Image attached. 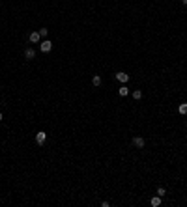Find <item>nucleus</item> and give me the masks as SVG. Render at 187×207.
I'll list each match as a JSON object with an SVG mask.
<instances>
[{
  "instance_id": "f03ea898",
  "label": "nucleus",
  "mask_w": 187,
  "mask_h": 207,
  "mask_svg": "<svg viewBox=\"0 0 187 207\" xmlns=\"http://www.w3.org/2000/svg\"><path fill=\"white\" fill-rule=\"evenodd\" d=\"M133 146H135V148H138V149H142L146 146V140L142 136H135L133 138Z\"/></svg>"
},
{
  "instance_id": "6e6552de",
  "label": "nucleus",
  "mask_w": 187,
  "mask_h": 207,
  "mask_svg": "<svg viewBox=\"0 0 187 207\" xmlns=\"http://www.w3.org/2000/svg\"><path fill=\"white\" fill-rule=\"evenodd\" d=\"M118 93H120V97H125V95H129V88H127L125 84H122L120 90H118Z\"/></svg>"
},
{
  "instance_id": "20e7f679",
  "label": "nucleus",
  "mask_w": 187,
  "mask_h": 207,
  "mask_svg": "<svg viewBox=\"0 0 187 207\" xmlns=\"http://www.w3.org/2000/svg\"><path fill=\"white\" fill-rule=\"evenodd\" d=\"M116 80H120L122 84H125V82L129 80V75L124 73V71H118V73H116Z\"/></svg>"
},
{
  "instance_id": "1a4fd4ad",
  "label": "nucleus",
  "mask_w": 187,
  "mask_h": 207,
  "mask_svg": "<svg viewBox=\"0 0 187 207\" xmlns=\"http://www.w3.org/2000/svg\"><path fill=\"white\" fill-rule=\"evenodd\" d=\"M150 204H152V207H159L161 205V196H153L152 200H150Z\"/></svg>"
},
{
  "instance_id": "2eb2a0df",
  "label": "nucleus",
  "mask_w": 187,
  "mask_h": 207,
  "mask_svg": "<svg viewBox=\"0 0 187 207\" xmlns=\"http://www.w3.org/2000/svg\"><path fill=\"white\" fill-rule=\"evenodd\" d=\"M2 119H4V114H2V112H0V121H2Z\"/></svg>"
},
{
  "instance_id": "423d86ee",
  "label": "nucleus",
  "mask_w": 187,
  "mask_h": 207,
  "mask_svg": "<svg viewBox=\"0 0 187 207\" xmlns=\"http://www.w3.org/2000/svg\"><path fill=\"white\" fill-rule=\"evenodd\" d=\"M28 39H30V43H34V45H36V43L41 39V35H39V32H32V34L28 35Z\"/></svg>"
},
{
  "instance_id": "4468645a",
  "label": "nucleus",
  "mask_w": 187,
  "mask_h": 207,
  "mask_svg": "<svg viewBox=\"0 0 187 207\" xmlns=\"http://www.w3.org/2000/svg\"><path fill=\"white\" fill-rule=\"evenodd\" d=\"M182 4H184V6L187 7V0H182Z\"/></svg>"
},
{
  "instance_id": "f257e3e1",
  "label": "nucleus",
  "mask_w": 187,
  "mask_h": 207,
  "mask_svg": "<svg viewBox=\"0 0 187 207\" xmlns=\"http://www.w3.org/2000/svg\"><path fill=\"white\" fill-rule=\"evenodd\" d=\"M51 49H53V43H51V39H45V41H41V45H39V50H41V52H49Z\"/></svg>"
},
{
  "instance_id": "ddd939ff",
  "label": "nucleus",
  "mask_w": 187,
  "mask_h": 207,
  "mask_svg": "<svg viewBox=\"0 0 187 207\" xmlns=\"http://www.w3.org/2000/svg\"><path fill=\"white\" fill-rule=\"evenodd\" d=\"M47 34H49L47 28H39V35H41V37H47Z\"/></svg>"
},
{
  "instance_id": "9b49d317",
  "label": "nucleus",
  "mask_w": 187,
  "mask_h": 207,
  "mask_svg": "<svg viewBox=\"0 0 187 207\" xmlns=\"http://www.w3.org/2000/svg\"><path fill=\"white\" fill-rule=\"evenodd\" d=\"M178 112L180 114H187V103H182V105L178 106Z\"/></svg>"
},
{
  "instance_id": "39448f33",
  "label": "nucleus",
  "mask_w": 187,
  "mask_h": 207,
  "mask_svg": "<svg viewBox=\"0 0 187 207\" xmlns=\"http://www.w3.org/2000/svg\"><path fill=\"white\" fill-rule=\"evenodd\" d=\"M25 58L26 60H34L36 58V50L32 49V47H26V49H25Z\"/></svg>"
},
{
  "instance_id": "0eeeda50",
  "label": "nucleus",
  "mask_w": 187,
  "mask_h": 207,
  "mask_svg": "<svg viewBox=\"0 0 187 207\" xmlns=\"http://www.w3.org/2000/svg\"><path fill=\"white\" fill-rule=\"evenodd\" d=\"M92 84L95 86V88H99V86L103 84V78L99 77V75H94V77H92Z\"/></svg>"
},
{
  "instance_id": "7ed1b4c3",
  "label": "nucleus",
  "mask_w": 187,
  "mask_h": 207,
  "mask_svg": "<svg viewBox=\"0 0 187 207\" xmlns=\"http://www.w3.org/2000/svg\"><path fill=\"white\" fill-rule=\"evenodd\" d=\"M45 140H47V133L45 131H39V133L36 134V142L41 146V144H45Z\"/></svg>"
},
{
  "instance_id": "f8f14e48",
  "label": "nucleus",
  "mask_w": 187,
  "mask_h": 207,
  "mask_svg": "<svg viewBox=\"0 0 187 207\" xmlns=\"http://www.w3.org/2000/svg\"><path fill=\"white\" fill-rule=\"evenodd\" d=\"M155 194H157V196H161V198H163V196H165V194H166V190H165V187H159V189H157V192H155Z\"/></svg>"
},
{
  "instance_id": "9d476101",
  "label": "nucleus",
  "mask_w": 187,
  "mask_h": 207,
  "mask_svg": "<svg viewBox=\"0 0 187 207\" xmlns=\"http://www.w3.org/2000/svg\"><path fill=\"white\" fill-rule=\"evenodd\" d=\"M131 95H133V99H137V101H140V99H142V91L140 90H133V91H131Z\"/></svg>"
}]
</instances>
